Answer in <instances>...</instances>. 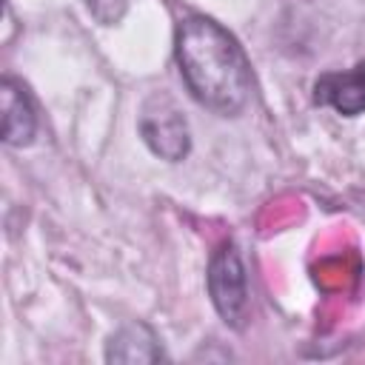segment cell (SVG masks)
I'll return each instance as SVG.
<instances>
[{
	"mask_svg": "<svg viewBox=\"0 0 365 365\" xmlns=\"http://www.w3.org/2000/svg\"><path fill=\"white\" fill-rule=\"evenodd\" d=\"M177 66L197 103L217 114H237L251 97V66L240 43L211 17L191 14L177 26Z\"/></svg>",
	"mask_w": 365,
	"mask_h": 365,
	"instance_id": "obj_1",
	"label": "cell"
},
{
	"mask_svg": "<svg viewBox=\"0 0 365 365\" xmlns=\"http://www.w3.org/2000/svg\"><path fill=\"white\" fill-rule=\"evenodd\" d=\"M208 294L220 317L231 328H242L248 314V279L242 259L231 242L220 245L208 265Z\"/></svg>",
	"mask_w": 365,
	"mask_h": 365,
	"instance_id": "obj_2",
	"label": "cell"
},
{
	"mask_svg": "<svg viewBox=\"0 0 365 365\" xmlns=\"http://www.w3.org/2000/svg\"><path fill=\"white\" fill-rule=\"evenodd\" d=\"M140 134L148 148L165 160H182L188 154V125L177 106L165 97H151L140 114Z\"/></svg>",
	"mask_w": 365,
	"mask_h": 365,
	"instance_id": "obj_3",
	"label": "cell"
},
{
	"mask_svg": "<svg viewBox=\"0 0 365 365\" xmlns=\"http://www.w3.org/2000/svg\"><path fill=\"white\" fill-rule=\"evenodd\" d=\"M314 100L345 117L365 111V63L348 71H328L314 83Z\"/></svg>",
	"mask_w": 365,
	"mask_h": 365,
	"instance_id": "obj_4",
	"label": "cell"
},
{
	"mask_svg": "<svg viewBox=\"0 0 365 365\" xmlns=\"http://www.w3.org/2000/svg\"><path fill=\"white\" fill-rule=\"evenodd\" d=\"M0 103H3V143L29 145L37 131V114H34V106L26 88L14 77H3Z\"/></svg>",
	"mask_w": 365,
	"mask_h": 365,
	"instance_id": "obj_5",
	"label": "cell"
},
{
	"mask_svg": "<svg viewBox=\"0 0 365 365\" xmlns=\"http://www.w3.org/2000/svg\"><path fill=\"white\" fill-rule=\"evenodd\" d=\"M106 359L108 362H160L163 348H160V342L148 325L134 322V325L120 328L108 339Z\"/></svg>",
	"mask_w": 365,
	"mask_h": 365,
	"instance_id": "obj_6",
	"label": "cell"
},
{
	"mask_svg": "<svg viewBox=\"0 0 365 365\" xmlns=\"http://www.w3.org/2000/svg\"><path fill=\"white\" fill-rule=\"evenodd\" d=\"M88 11L100 20V23H117L128 6V0H86Z\"/></svg>",
	"mask_w": 365,
	"mask_h": 365,
	"instance_id": "obj_7",
	"label": "cell"
}]
</instances>
